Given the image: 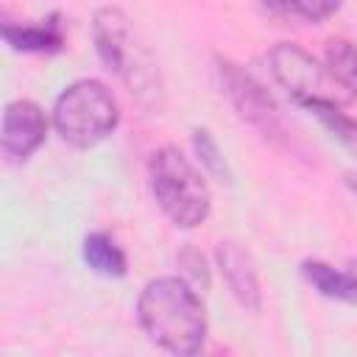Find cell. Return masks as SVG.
Here are the masks:
<instances>
[{"label": "cell", "mask_w": 357, "mask_h": 357, "mask_svg": "<svg viewBox=\"0 0 357 357\" xmlns=\"http://www.w3.org/2000/svg\"><path fill=\"white\" fill-rule=\"evenodd\" d=\"M298 106H304L310 114H315L321 120V126L340 142L346 145L354 156H357V120L349 117L332 98H310V100H301Z\"/></svg>", "instance_id": "11"}, {"label": "cell", "mask_w": 357, "mask_h": 357, "mask_svg": "<svg viewBox=\"0 0 357 357\" xmlns=\"http://www.w3.org/2000/svg\"><path fill=\"white\" fill-rule=\"evenodd\" d=\"M192 142H195V151H198L201 165H204L209 173H215V176H226V162H223V156H220L218 142L209 137V131L198 128V131L192 134Z\"/></svg>", "instance_id": "15"}, {"label": "cell", "mask_w": 357, "mask_h": 357, "mask_svg": "<svg viewBox=\"0 0 357 357\" xmlns=\"http://www.w3.org/2000/svg\"><path fill=\"white\" fill-rule=\"evenodd\" d=\"M95 47L98 56L109 70H114L131 92H153L156 89V64L148 56L145 45L137 39V31L131 28V20L120 8H98L92 20Z\"/></svg>", "instance_id": "4"}, {"label": "cell", "mask_w": 357, "mask_h": 357, "mask_svg": "<svg viewBox=\"0 0 357 357\" xmlns=\"http://www.w3.org/2000/svg\"><path fill=\"white\" fill-rule=\"evenodd\" d=\"M271 73L273 78L296 98V103L310 100V98H326L324 95V70L318 67V61L301 50L293 42H279L271 53Z\"/></svg>", "instance_id": "6"}, {"label": "cell", "mask_w": 357, "mask_h": 357, "mask_svg": "<svg viewBox=\"0 0 357 357\" xmlns=\"http://www.w3.org/2000/svg\"><path fill=\"white\" fill-rule=\"evenodd\" d=\"M142 332L176 357H190L206 337V315L198 293L181 276L151 279L137 301Z\"/></svg>", "instance_id": "1"}, {"label": "cell", "mask_w": 357, "mask_h": 357, "mask_svg": "<svg viewBox=\"0 0 357 357\" xmlns=\"http://www.w3.org/2000/svg\"><path fill=\"white\" fill-rule=\"evenodd\" d=\"M337 8H340V3H332V0H273V3H265V11H271V14L301 17L307 22H321V20L332 17Z\"/></svg>", "instance_id": "14"}, {"label": "cell", "mask_w": 357, "mask_h": 357, "mask_svg": "<svg viewBox=\"0 0 357 357\" xmlns=\"http://www.w3.org/2000/svg\"><path fill=\"white\" fill-rule=\"evenodd\" d=\"M148 181L159 209L178 229H195L209 215V187L201 170L173 145L153 151L148 162Z\"/></svg>", "instance_id": "2"}, {"label": "cell", "mask_w": 357, "mask_h": 357, "mask_svg": "<svg viewBox=\"0 0 357 357\" xmlns=\"http://www.w3.org/2000/svg\"><path fill=\"white\" fill-rule=\"evenodd\" d=\"M218 265H220V273L231 290V296L245 307V310H259L262 304V290H259V279H257V271H254V262L251 257L231 240L220 243L218 245Z\"/></svg>", "instance_id": "8"}, {"label": "cell", "mask_w": 357, "mask_h": 357, "mask_svg": "<svg viewBox=\"0 0 357 357\" xmlns=\"http://www.w3.org/2000/svg\"><path fill=\"white\" fill-rule=\"evenodd\" d=\"M346 181H349V187H351V190H354V195H357V173H349V176H346Z\"/></svg>", "instance_id": "16"}, {"label": "cell", "mask_w": 357, "mask_h": 357, "mask_svg": "<svg viewBox=\"0 0 357 357\" xmlns=\"http://www.w3.org/2000/svg\"><path fill=\"white\" fill-rule=\"evenodd\" d=\"M120 120L112 89L95 78L70 84L53 106V126L59 137L73 148H92L106 139Z\"/></svg>", "instance_id": "3"}, {"label": "cell", "mask_w": 357, "mask_h": 357, "mask_svg": "<svg viewBox=\"0 0 357 357\" xmlns=\"http://www.w3.org/2000/svg\"><path fill=\"white\" fill-rule=\"evenodd\" d=\"M47 134L45 112L33 100H11L3 112V153L11 162H25Z\"/></svg>", "instance_id": "7"}, {"label": "cell", "mask_w": 357, "mask_h": 357, "mask_svg": "<svg viewBox=\"0 0 357 357\" xmlns=\"http://www.w3.org/2000/svg\"><path fill=\"white\" fill-rule=\"evenodd\" d=\"M301 273L321 296L337 298L346 304H357V273L354 271H340L329 262L307 259V262H301Z\"/></svg>", "instance_id": "10"}, {"label": "cell", "mask_w": 357, "mask_h": 357, "mask_svg": "<svg viewBox=\"0 0 357 357\" xmlns=\"http://www.w3.org/2000/svg\"><path fill=\"white\" fill-rule=\"evenodd\" d=\"M3 39L14 47V50H25V53H53L61 50L64 45V31L59 22V14L42 20V22H3L0 25Z\"/></svg>", "instance_id": "9"}, {"label": "cell", "mask_w": 357, "mask_h": 357, "mask_svg": "<svg viewBox=\"0 0 357 357\" xmlns=\"http://www.w3.org/2000/svg\"><path fill=\"white\" fill-rule=\"evenodd\" d=\"M324 56L332 78L357 98V45L349 39H329Z\"/></svg>", "instance_id": "13"}, {"label": "cell", "mask_w": 357, "mask_h": 357, "mask_svg": "<svg viewBox=\"0 0 357 357\" xmlns=\"http://www.w3.org/2000/svg\"><path fill=\"white\" fill-rule=\"evenodd\" d=\"M84 259L100 276H123L126 273V265H128L123 248L106 231L86 234V240H84Z\"/></svg>", "instance_id": "12"}, {"label": "cell", "mask_w": 357, "mask_h": 357, "mask_svg": "<svg viewBox=\"0 0 357 357\" xmlns=\"http://www.w3.org/2000/svg\"><path fill=\"white\" fill-rule=\"evenodd\" d=\"M218 78H220L226 98L231 100V106L237 109V114L245 123H251L257 131H262V137H271V139L284 137L279 109L271 100V95L262 89V84H257L243 67H237L229 59H218Z\"/></svg>", "instance_id": "5"}]
</instances>
